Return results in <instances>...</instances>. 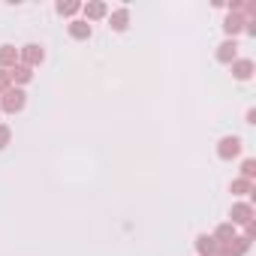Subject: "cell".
I'll list each match as a JSON object with an SVG mask.
<instances>
[{
    "instance_id": "cell-1",
    "label": "cell",
    "mask_w": 256,
    "mask_h": 256,
    "mask_svg": "<svg viewBox=\"0 0 256 256\" xmlns=\"http://www.w3.org/2000/svg\"><path fill=\"white\" fill-rule=\"evenodd\" d=\"M22 106H24V90H18V88H16V90H6L4 108H6V112H18Z\"/></svg>"
},
{
    "instance_id": "cell-2",
    "label": "cell",
    "mask_w": 256,
    "mask_h": 256,
    "mask_svg": "<svg viewBox=\"0 0 256 256\" xmlns=\"http://www.w3.org/2000/svg\"><path fill=\"white\" fill-rule=\"evenodd\" d=\"M22 58L28 60V66H36V64H42V58H46V52H42L40 46H24V52H22Z\"/></svg>"
},
{
    "instance_id": "cell-3",
    "label": "cell",
    "mask_w": 256,
    "mask_h": 256,
    "mask_svg": "<svg viewBox=\"0 0 256 256\" xmlns=\"http://www.w3.org/2000/svg\"><path fill=\"white\" fill-rule=\"evenodd\" d=\"M238 151H241V139H235V136H232V139H223V142H220V157H223V160L235 157Z\"/></svg>"
},
{
    "instance_id": "cell-4",
    "label": "cell",
    "mask_w": 256,
    "mask_h": 256,
    "mask_svg": "<svg viewBox=\"0 0 256 256\" xmlns=\"http://www.w3.org/2000/svg\"><path fill=\"white\" fill-rule=\"evenodd\" d=\"M250 214H253L250 205H235V208H232V220H235V223H247V226H250Z\"/></svg>"
},
{
    "instance_id": "cell-5",
    "label": "cell",
    "mask_w": 256,
    "mask_h": 256,
    "mask_svg": "<svg viewBox=\"0 0 256 256\" xmlns=\"http://www.w3.org/2000/svg\"><path fill=\"white\" fill-rule=\"evenodd\" d=\"M16 60H18V52H16L12 46H4V48H0V66H10V64H12V70H16Z\"/></svg>"
},
{
    "instance_id": "cell-6",
    "label": "cell",
    "mask_w": 256,
    "mask_h": 256,
    "mask_svg": "<svg viewBox=\"0 0 256 256\" xmlns=\"http://www.w3.org/2000/svg\"><path fill=\"white\" fill-rule=\"evenodd\" d=\"M70 34H72L76 40H88V36H90V24H88V22H72V24H70Z\"/></svg>"
},
{
    "instance_id": "cell-7",
    "label": "cell",
    "mask_w": 256,
    "mask_h": 256,
    "mask_svg": "<svg viewBox=\"0 0 256 256\" xmlns=\"http://www.w3.org/2000/svg\"><path fill=\"white\" fill-rule=\"evenodd\" d=\"M126 22H130V12H126V10H114V12H112V28H114V30H124Z\"/></svg>"
},
{
    "instance_id": "cell-8",
    "label": "cell",
    "mask_w": 256,
    "mask_h": 256,
    "mask_svg": "<svg viewBox=\"0 0 256 256\" xmlns=\"http://www.w3.org/2000/svg\"><path fill=\"white\" fill-rule=\"evenodd\" d=\"M235 42H223L220 46V52H217V60H223V64H229V60H235Z\"/></svg>"
},
{
    "instance_id": "cell-9",
    "label": "cell",
    "mask_w": 256,
    "mask_h": 256,
    "mask_svg": "<svg viewBox=\"0 0 256 256\" xmlns=\"http://www.w3.org/2000/svg\"><path fill=\"white\" fill-rule=\"evenodd\" d=\"M232 72H235V78H250V72H253V64H250V60H238V64L232 66Z\"/></svg>"
},
{
    "instance_id": "cell-10",
    "label": "cell",
    "mask_w": 256,
    "mask_h": 256,
    "mask_svg": "<svg viewBox=\"0 0 256 256\" xmlns=\"http://www.w3.org/2000/svg\"><path fill=\"white\" fill-rule=\"evenodd\" d=\"M84 16L88 18H102L106 16V4H88L84 6Z\"/></svg>"
},
{
    "instance_id": "cell-11",
    "label": "cell",
    "mask_w": 256,
    "mask_h": 256,
    "mask_svg": "<svg viewBox=\"0 0 256 256\" xmlns=\"http://www.w3.org/2000/svg\"><path fill=\"white\" fill-rule=\"evenodd\" d=\"M30 76H34V72H30V66H18V70H12V72H10V78H12V82H30Z\"/></svg>"
},
{
    "instance_id": "cell-12",
    "label": "cell",
    "mask_w": 256,
    "mask_h": 256,
    "mask_svg": "<svg viewBox=\"0 0 256 256\" xmlns=\"http://www.w3.org/2000/svg\"><path fill=\"white\" fill-rule=\"evenodd\" d=\"M241 24H244V18H241V16H229V18H226V30H229V34H238V30H241Z\"/></svg>"
},
{
    "instance_id": "cell-13",
    "label": "cell",
    "mask_w": 256,
    "mask_h": 256,
    "mask_svg": "<svg viewBox=\"0 0 256 256\" xmlns=\"http://www.w3.org/2000/svg\"><path fill=\"white\" fill-rule=\"evenodd\" d=\"M78 10H82L78 4H58V12H60V16H72V12H78Z\"/></svg>"
},
{
    "instance_id": "cell-14",
    "label": "cell",
    "mask_w": 256,
    "mask_h": 256,
    "mask_svg": "<svg viewBox=\"0 0 256 256\" xmlns=\"http://www.w3.org/2000/svg\"><path fill=\"white\" fill-rule=\"evenodd\" d=\"M217 238H220V244H229V238H232V226H220V229H217Z\"/></svg>"
},
{
    "instance_id": "cell-15",
    "label": "cell",
    "mask_w": 256,
    "mask_h": 256,
    "mask_svg": "<svg viewBox=\"0 0 256 256\" xmlns=\"http://www.w3.org/2000/svg\"><path fill=\"white\" fill-rule=\"evenodd\" d=\"M10 142V126H0V148H6Z\"/></svg>"
},
{
    "instance_id": "cell-16",
    "label": "cell",
    "mask_w": 256,
    "mask_h": 256,
    "mask_svg": "<svg viewBox=\"0 0 256 256\" xmlns=\"http://www.w3.org/2000/svg\"><path fill=\"white\" fill-rule=\"evenodd\" d=\"M10 82H12V78H10V72H4V70H0V90H4V88H10Z\"/></svg>"
},
{
    "instance_id": "cell-17",
    "label": "cell",
    "mask_w": 256,
    "mask_h": 256,
    "mask_svg": "<svg viewBox=\"0 0 256 256\" xmlns=\"http://www.w3.org/2000/svg\"><path fill=\"white\" fill-rule=\"evenodd\" d=\"M253 166H256L253 160H244V175H247V178H253Z\"/></svg>"
}]
</instances>
